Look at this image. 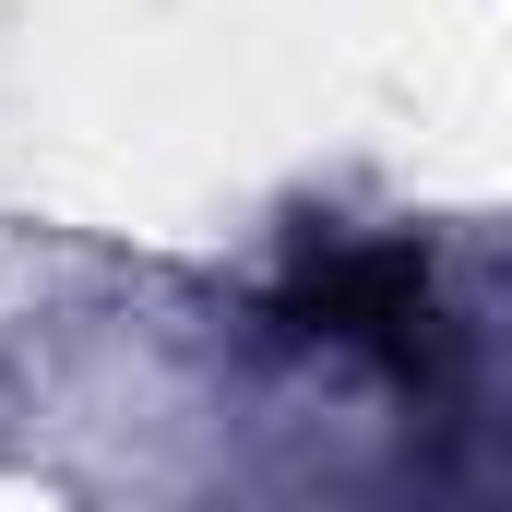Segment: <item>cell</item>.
<instances>
[{
	"label": "cell",
	"instance_id": "obj_1",
	"mask_svg": "<svg viewBox=\"0 0 512 512\" xmlns=\"http://www.w3.org/2000/svg\"><path fill=\"white\" fill-rule=\"evenodd\" d=\"M286 310L322 346H358V358L405 370V382L441 346V298H429V251L417 239H322V251L286 274Z\"/></svg>",
	"mask_w": 512,
	"mask_h": 512
}]
</instances>
